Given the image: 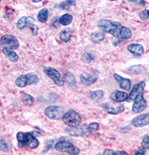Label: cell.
Masks as SVG:
<instances>
[{"instance_id":"cell-10","label":"cell","mask_w":149,"mask_h":155,"mask_svg":"<svg viewBox=\"0 0 149 155\" xmlns=\"http://www.w3.org/2000/svg\"><path fill=\"white\" fill-rule=\"evenodd\" d=\"M70 135L73 137H80V136L86 135L88 133H90V131L88 128V126H76V127H70L66 130Z\"/></svg>"},{"instance_id":"cell-11","label":"cell","mask_w":149,"mask_h":155,"mask_svg":"<svg viewBox=\"0 0 149 155\" xmlns=\"http://www.w3.org/2000/svg\"><path fill=\"white\" fill-rule=\"evenodd\" d=\"M146 87V83L145 82L141 81L138 82V84H136L133 87V88L132 89L131 91L128 94V98L126 99V101L128 102H132L135 100V98L138 96L139 94H141L144 89Z\"/></svg>"},{"instance_id":"cell-14","label":"cell","mask_w":149,"mask_h":155,"mask_svg":"<svg viewBox=\"0 0 149 155\" xmlns=\"http://www.w3.org/2000/svg\"><path fill=\"white\" fill-rule=\"evenodd\" d=\"M127 50H128L130 53H133V55H136V56H141V55H142L144 53L143 46L140 45V44L137 43L130 44L129 45H128V47H127Z\"/></svg>"},{"instance_id":"cell-39","label":"cell","mask_w":149,"mask_h":155,"mask_svg":"<svg viewBox=\"0 0 149 155\" xmlns=\"http://www.w3.org/2000/svg\"><path fill=\"white\" fill-rule=\"evenodd\" d=\"M110 1H116V0H110Z\"/></svg>"},{"instance_id":"cell-6","label":"cell","mask_w":149,"mask_h":155,"mask_svg":"<svg viewBox=\"0 0 149 155\" xmlns=\"http://www.w3.org/2000/svg\"><path fill=\"white\" fill-rule=\"evenodd\" d=\"M45 74L50 78L56 85L59 87H62L64 84V81L62 78L60 73L57 69L50 67H44L43 68Z\"/></svg>"},{"instance_id":"cell-17","label":"cell","mask_w":149,"mask_h":155,"mask_svg":"<svg viewBox=\"0 0 149 155\" xmlns=\"http://www.w3.org/2000/svg\"><path fill=\"white\" fill-rule=\"evenodd\" d=\"M97 77L92 76L87 73H83L80 75V81L84 85H90L97 81Z\"/></svg>"},{"instance_id":"cell-4","label":"cell","mask_w":149,"mask_h":155,"mask_svg":"<svg viewBox=\"0 0 149 155\" xmlns=\"http://www.w3.org/2000/svg\"><path fill=\"white\" fill-rule=\"evenodd\" d=\"M62 120L65 125L69 127H76L80 125L81 119L78 112L73 110H70L63 115Z\"/></svg>"},{"instance_id":"cell-12","label":"cell","mask_w":149,"mask_h":155,"mask_svg":"<svg viewBox=\"0 0 149 155\" xmlns=\"http://www.w3.org/2000/svg\"><path fill=\"white\" fill-rule=\"evenodd\" d=\"M131 123L135 127H141L149 125V113L136 116L132 120Z\"/></svg>"},{"instance_id":"cell-30","label":"cell","mask_w":149,"mask_h":155,"mask_svg":"<svg viewBox=\"0 0 149 155\" xmlns=\"http://www.w3.org/2000/svg\"><path fill=\"white\" fill-rule=\"evenodd\" d=\"M141 147L143 149H148L149 150V136L145 135L143 138L142 141H141Z\"/></svg>"},{"instance_id":"cell-34","label":"cell","mask_w":149,"mask_h":155,"mask_svg":"<svg viewBox=\"0 0 149 155\" xmlns=\"http://www.w3.org/2000/svg\"><path fill=\"white\" fill-rule=\"evenodd\" d=\"M30 30L32 31L33 35H37L38 34V31H39V27L37 25H35L34 24H30L29 26Z\"/></svg>"},{"instance_id":"cell-21","label":"cell","mask_w":149,"mask_h":155,"mask_svg":"<svg viewBox=\"0 0 149 155\" xmlns=\"http://www.w3.org/2000/svg\"><path fill=\"white\" fill-rule=\"evenodd\" d=\"M73 18L71 14L66 13L62 15L59 19V22L63 26H68L70 24H71L73 21Z\"/></svg>"},{"instance_id":"cell-40","label":"cell","mask_w":149,"mask_h":155,"mask_svg":"<svg viewBox=\"0 0 149 155\" xmlns=\"http://www.w3.org/2000/svg\"><path fill=\"white\" fill-rule=\"evenodd\" d=\"M0 2H1V0H0Z\"/></svg>"},{"instance_id":"cell-15","label":"cell","mask_w":149,"mask_h":155,"mask_svg":"<svg viewBox=\"0 0 149 155\" xmlns=\"http://www.w3.org/2000/svg\"><path fill=\"white\" fill-rule=\"evenodd\" d=\"M35 19L30 16H24L18 19L17 22V27L20 30L24 29L26 26H29L30 24H34Z\"/></svg>"},{"instance_id":"cell-19","label":"cell","mask_w":149,"mask_h":155,"mask_svg":"<svg viewBox=\"0 0 149 155\" xmlns=\"http://www.w3.org/2000/svg\"><path fill=\"white\" fill-rule=\"evenodd\" d=\"M2 52H3L4 54L10 60V61L13 62H17L19 60V59H20L19 55L17 54V53H15L12 49H9V48H3Z\"/></svg>"},{"instance_id":"cell-36","label":"cell","mask_w":149,"mask_h":155,"mask_svg":"<svg viewBox=\"0 0 149 155\" xmlns=\"http://www.w3.org/2000/svg\"><path fill=\"white\" fill-rule=\"evenodd\" d=\"M128 2H135V3L140 5L141 6H145V1H144V0H128Z\"/></svg>"},{"instance_id":"cell-8","label":"cell","mask_w":149,"mask_h":155,"mask_svg":"<svg viewBox=\"0 0 149 155\" xmlns=\"http://www.w3.org/2000/svg\"><path fill=\"white\" fill-rule=\"evenodd\" d=\"M45 115L52 120H59L64 114V109L59 106H49L46 108Z\"/></svg>"},{"instance_id":"cell-27","label":"cell","mask_w":149,"mask_h":155,"mask_svg":"<svg viewBox=\"0 0 149 155\" xmlns=\"http://www.w3.org/2000/svg\"><path fill=\"white\" fill-rule=\"evenodd\" d=\"M76 0H66L59 4V8L62 10H68L72 6H75Z\"/></svg>"},{"instance_id":"cell-28","label":"cell","mask_w":149,"mask_h":155,"mask_svg":"<svg viewBox=\"0 0 149 155\" xmlns=\"http://www.w3.org/2000/svg\"><path fill=\"white\" fill-rule=\"evenodd\" d=\"M95 60V55L90 53H84L81 56V60L84 63H90Z\"/></svg>"},{"instance_id":"cell-32","label":"cell","mask_w":149,"mask_h":155,"mask_svg":"<svg viewBox=\"0 0 149 155\" xmlns=\"http://www.w3.org/2000/svg\"><path fill=\"white\" fill-rule=\"evenodd\" d=\"M0 150L3 152H8V145L3 138H0Z\"/></svg>"},{"instance_id":"cell-37","label":"cell","mask_w":149,"mask_h":155,"mask_svg":"<svg viewBox=\"0 0 149 155\" xmlns=\"http://www.w3.org/2000/svg\"><path fill=\"white\" fill-rule=\"evenodd\" d=\"M145 154V151L144 149H139L138 151L135 152V154Z\"/></svg>"},{"instance_id":"cell-26","label":"cell","mask_w":149,"mask_h":155,"mask_svg":"<svg viewBox=\"0 0 149 155\" xmlns=\"http://www.w3.org/2000/svg\"><path fill=\"white\" fill-rule=\"evenodd\" d=\"M104 96V92L102 90H96L90 91L89 93V97L93 101H99L101 100Z\"/></svg>"},{"instance_id":"cell-1","label":"cell","mask_w":149,"mask_h":155,"mask_svg":"<svg viewBox=\"0 0 149 155\" xmlns=\"http://www.w3.org/2000/svg\"><path fill=\"white\" fill-rule=\"evenodd\" d=\"M98 26L105 33L111 34L114 37L127 40L131 38L132 33L130 29L126 26H122L121 24L109 20V19H102L98 23Z\"/></svg>"},{"instance_id":"cell-29","label":"cell","mask_w":149,"mask_h":155,"mask_svg":"<svg viewBox=\"0 0 149 155\" xmlns=\"http://www.w3.org/2000/svg\"><path fill=\"white\" fill-rule=\"evenodd\" d=\"M21 98H22V101L26 105H31L32 104H33V103H34V101H35L34 98H33L32 96H30L28 94H23Z\"/></svg>"},{"instance_id":"cell-18","label":"cell","mask_w":149,"mask_h":155,"mask_svg":"<svg viewBox=\"0 0 149 155\" xmlns=\"http://www.w3.org/2000/svg\"><path fill=\"white\" fill-rule=\"evenodd\" d=\"M128 94L126 92L117 90L113 92L110 98L113 101L117 102V103H121L122 101H126L128 98Z\"/></svg>"},{"instance_id":"cell-38","label":"cell","mask_w":149,"mask_h":155,"mask_svg":"<svg viewBox=\"0 0 149 155\" xmlns=\"http://www.w3.org/2000/svg\"><path fill=\"white\" fill-rule=\"evenodd\" d=\"M32 1H33V2H35V3H37V2H42V0H32Z\"/></svg>"},{"instance_id":"cell-13","label":"cell","mask_w":149,"mask_h":155,"mask_svg":"<svg viewBox=\"0 0 149 155\" xmlns=\"http://www.w3.org/2000/svg\"><path fill=\"white\" fill-rule=\"evenodd\" d=\"M102 107H104V110L106 112H108L110 114H119L123 112L125 110V107L123 105H111L109 103H105L102 104Z\"/></svg>"},{"instance_id":"cell-2","label":"cell","mask_w":149,"mask_h":155,"mask_svg":"<svg viewBox=\"0 0 149 155\" xmlns=\"http://www.w3.org/2000/svg\"><path fill=\"white\" fill-rule=\"evenodd\" d=\"M16 137L20 147H28L31 149H35L39 146V140L32 132H18Z\"/></svg>"},{"instance_id":"cell-5","label":"cell","mask_w":149,"mask_h":155,"mask_svg":"<svg viewBox=\"0 0 149 155\" xmlns=\"http://www.w3.org/2000/svg\"><path fill=\"white\" fill-rule=\"evenodd\" d=\"M55 148L57 151L66 152L69 154H78L80 153V150L78 147H77L71 142L65 140L57 142L55 145Z\"/></svg>"},{"instance_id":"cell-35","label":"cell","mask_w":149,"mask_h":155,"mask_svg":"<svg viewBox=\"0 0 149 155\" xmlns=\"http://www.w3.org/2000/svg\"><path fill=\"white\" fill-rule=\"evenodd\" d=\"M88 128H89L90 132L93 130H97L99 128V124L96 122H93L88 125Z\"/></svg>"},{"instance_id":"cell-22","label":"cell","mask_w":149,"mask_h":155,"mask_svg":"<svg viewBox=\"0 0 149 155\" xmlns=\"http://www.w3.org/2000/svg\"><path fill=\"white\" fill-rule=\"evenodd\" d=\"M48 18H49V10L46 8H42L40 10L39 13L37 14V19L40 22L44 23L47 21Z\"/></svg>"},{"instance_id":"cell-24","label":"cell","mask_w":149,"mask_h":155,"mask_svg":"<svg viewBox=\"0 0 149 155\" xmlns=\"http://www.w3.org/2000/svg\"><path fill=\"white\" fill-rule=\"evenodd\" d=\"M64 80L67 83H68L69 85L71 86H74L76 84V80L75 78H74V75L72 74V73L67 71L64 74Z\"/></svg>"},{"instance_id":"cell-25","label":"cell","mask_w":149,"mask_h":155,"mask_svg":"<svg viewBox=\"0 0 149 155\" xmlns=\"http://www.w3.org/2000/svg\"><path fill=\"white\" fill-rule=\"evenodd\" d=\"M105 35L102 33H93L90 35V40L94 43H100L104 40Z\"/></svg>"},{"instance_id":"cell-31","label":"cell","mask_w":149,"mask_h":155,"mask_svg":"<svg viewBox=\"0 0 149 155\" xmlns=\"http://www.w3.org/2000/svg\"><path fill=\"white\" fill-rule=\"evenodd\" d=\"M127 154V152H122V151H114V150H109V149H107V150H105L104 152H103V154Z\"/></svg>"},{"instance_id":"cell-23","label":"cell","mask_w":149,"mask_h":155,"mask_svg":"<svg viewBox=\"0 0 149 155\" xmlns=\"http://www.w3.org/2000/svg\"><path fill=\"white\" fill-rule=\"evenodd\" d=\"M128 71L133 74H141L145 71V68L141 65H134V66L130 67L128 69Z\"/></svg>"},{"instance_id":"cell-3","label":"cell","mask_w":149,"mask_h":155,"mask_svg":"<svg viewBox=\"0 0 149 155\" xmlns=\"http://www.w3.org/2000/svg\"><path fill=\"white\" fill-rule=\"evenodd\" d=\"M40 81L39 77L33 73H28L19 76L15 81V84L19 87H25L31 84H37Z\"/></svg>"},{"instance_id":"cell-33","label":"cell","mask_w":149,"mask_h":155,"mask_svg":"<svg viewBox=\"0 0 149 155\" xmlns=\"http://www.w3.org/2000/svg\"><path fill=\"white\" fill-rule=\"evenodd\" d=\"M139 16L141 20H146L149 18V11L148 10H144L141 11L139 14Z\"/></svg>"},{"instance_id":"cell-20","label":"cell","mask_w":149,"mask_h":155,"mask_svg":"<svg viewBox=\"0 0 149 155\" xmlns=\"http://www.w3.org/2000/svg\"><path fill=\"white\" fill-rule=\"evenodd\" d=\"M72 36V29L71 28H66L61 31L59 33V38L62 42H68L71 40Z\"/></svg>"},{"instance_id":"cell-16","label":"cell","mask_w":149,"mask_h":155,"mask_svg":"<svg viewBox=\"0 0 149 155\" xmlns=\"http://www.w3.org/2000/svg\"><path fill=\"white\" fill-rule=\"evenodd\" d=\"M114 77L116 81L118 82L120 87L122 89H124V90L128 91L131 89V81L128 78H124L120 76L119 75L115 74H114Z\"/></svg>"},{"instance_id":"cell-9","label":"cell","mask_w":149,"mask_h":155,"mask_svg":"<svg viewBox=\"0 0 149 155\" xmlns=\"http://www.w3.org/2000/svg\"><path fill=\"white\" fill-rule=\"evenodd\" d=\"M146 107H147V103H146V101L144 98L143 94H139V95L135 98L132 110H133V112L138 114L145 110Z\"/></svg>"},{"instance_id":"cell-7","label":"cell","mask_w":149,"mask_h":155,"mask_svg":"<svg viewBox=\"0 0 149 155\" xmlns=\"http://www.w3.org/2000/svg\"><path fill=\"white\" fill-rule=\"evenodd\" d=\"M0 45L3 46L4 48H7L9 49H17L20 47L19 41L15 35H4L0 39Z\"/></svg>"}]
</instances>
